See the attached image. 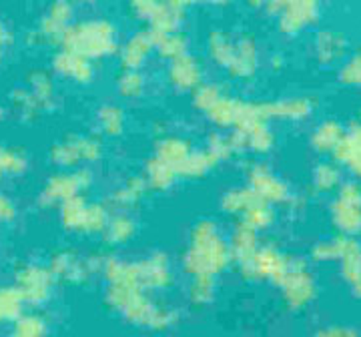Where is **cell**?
<instances>
[{
  "mask_svg": "<svg viewBox=\"0 0 361 337\" xmlns=\"http://www.w3.org/2000/svg\"><path fill=\"white\" fill-rule=\"evenodd\" d=\"M101 273L106 281V303L125 321L155 331H163L177 321V312L141 286L135 261L104 257Z\"/></svg>",
  "mask_w": 361,
  "mask_h": 337,
  "instance_id": "cell-1",
  "label": "cell"
},
{
  "mask_svg": "<svg viewBox=\"0 0 361 337\" xmlns=\"http://www.w3.org/2000/svg\"><path fill=\"white\" fill-rule=\"evenodd\" d=\"M233 265L229 239L213 219H201L189 231L183 253V269L189 279L217 281Z\"/></svg>",
  "mask_w": 361,
  "mask_h": 337,
  "instance_id": "cell-2",
  "label": "cell"
},
{
  "mask_svg": "<svg viewBox=\"0 0 361 337\" xmlns=\"http://www.w3.org/2000/svg\"><path fill=\"white\" fill-rule=\"evenodd\" d=\"M221 209L237 223H243L247 227L255 229L257 233L271 229L277 217L275 207L267 201L259 199L247 185L231 187L221 195Z\"/></svg>",
  "mask_w": 361,
  "mask_h": 337,
  "instance_id": "cell-3",
  "label": "cell"
},
{
  "mask_svg": "<svg viewBox=\"0 0 361 337\" xmlns=\"http://www.w3.org/2000/svg\"><path fill=\"white\" fill-rule=\"evenodd\" d=\"M61 225L66 231L80 235H103L111 219V207L106 203L90 201L85 195H77L59 207Z\"/></svg>",
  "mask_w": 361,
  "mask_h": 337,
  "instance_id": "cell-4",
  "label": "cell"
},
{
  "mask_svg": "<svg viewBox=\"0 0 361 337\" xmlns=\"http://www.w3.org/2000/svg\"><path fill=\"white\" fill-rule=\"evenodd\" d=\"M329 219L339 235L360 237L361 235V183L343 181L336 191L329 205Z\"/></svg>",
  "mask_w": 361,
  "mask_h": 337,
  "instance_id": "cell-5",
  "label": "cell"
},
{
  "mask_svg": "<svg viewBox=\"0 0 361 337\" xmlns=\"http://www.w3.org/2000/svg\"><path fill=\"white\" fill-rule=\"evenodd\" d=\"M92 185V173L87 167L73 168V171H59L49 177L44 183L40 201L44 205H63L65 201L85 195V191Z\"/></svg>",
  "mask_w": 361,
  "mask_h": 337,
  "instance_id": "cell-6",
  "label": "cell"
},
{
  "mask_svg": "<svg viewBox=\"0 0 361 337\" xmlns=\"http://www.w3.org/2000/svg\"><path fill=\"white\" fill-rule=\"evenodd\" d=\"M247 187L257 195L259 199L267 201L269 205H285L291 201V189L281 175H277L267 163L255 161L247 167Z\"/></svg>",
  "mask_w": 361,
  "mask_h": 337,
  "instance_id": "cell-7",
  "label": "cell"
},
{
  "mask_svg": "<svg viewBox=\"0 0 361 337\" xmlns=\"http://www.w3.org/2000/svg\"><path fill=\"white\" fill-rule=\"evenodd\" d=\"M103 157V145L92 137H75L65 143L54 145L51 149V161L61 171L87 167Z\"/></svg>",
  "mask_w": 361,
  "mask_h": 337,
  "instance_id": "cell-8",
  "label": "cell"
},
{
  "mask_svg": "<svg viewBox=\"0 0 361 337\" xmlns=\"http://www.w3.org/2000/svg\"><path fill=\"white\" fill-rule=\"evenodd\" d=\"M279 289H281L285 305L293 312L305 310L317 295V283H315V277L310 271L307 263L295 259L291 263Z\"/></svg>",
  "mask_w": 361,
  "mask_h": 337,
  "instance_id": "cell-9",
  "label": "cell"
},
{
  "mask_svg": "<svg viewBox=\"0 0 361 337\" xmlns=\"http://www.w3.org/2000/svg\"><path fill=\"white\" fill-rule=\"evenodd\" d=\"M291 263H293V259L277 245L261 243L257 255L253 257L243 277L253 279V281H265V283L279 287L287 271H289Z\"/></svg>",
  "mask_w": 361,
  "mask_h": 337,
  "instance_id": "cell-10",
  "label": "cell"
},
{
  "mask_svg": "<svg viewBox=\"0 0 361 337\" xmlns=\"http://www.w3.org/2000/svg\"><path fill=\"white\" fill-rule=\"evenodd\" d=\"M135 265H137L139 281L149 293L167 291L169 287L175 283V271H173L171 259L161 251H155L142 259H137Z\"/></svg>",
  "mask_w": 361,
  "mask_h": 337,
  "instance_id": "cell-11",
  "label": "cell"
},
{
  "mask_svg": "<svg viewBox=\"0 0 361 337\" xmlns=\"http://www.w3.org/2000/svg\"><path fill=\"white\" fill-rule=\"evenodd\" d=\"M259 247H261V241H259L257 231L243 223H235L231 235H229V249H231L233 265H237L241 275L247 273L251 261L257 255Z\"/></svg>",
  "mask_w": 361,
  "mask_h": 337,
  "instance_id": "cell-12",
  "label": "cell"
},
{
  "mask_svg": "<svg viewBox=\"0 0 361 337\" xmlns=\"http://www.w3.org/2000/svg\"><path fill=\"white\" fill-rule=\"evenodd\" d=\"M101 265L103 259H82L78 257L77 253L73 251H63L59 255H54V259L51 263V271L54 277H61V279H68V281H82L87 279L90 273L101 271Z\"/></svg>",
  "mask_w": 361,
  "mask_h": 337,
  "instance_id": "cell-13",
  "label": "cell"
},
{
  "mask_svg": "<svg viewBox=\"0 0 361 337\" xmlns=\"http://www.w3.org/2000/svg\"><path fill=\"white\" fill-rule=\"evenodd\" d=\"M52 279H54V275L51 269L28 265L23 271H18V291H20L23 299L39 303L51 295Z\"/></svg>",
  "mask_w": 361,
  "mask_h": 337,
  "instance_id": "cell-14",
  "label": "cell"
},
{
  "mask_svg": "<svg viewBox=\"0 0 361 337\" xmlns=\"http://www.w3.org/2000/svg\"><path fill=\"white\" fill-rule=\"evenodd\" d=\"M339 271L353 295L361 298V245L355 237H345L339 255Z\"/></svg>",
  "mask_w": 361,
  "mask_h": 337,
  "instance_id": "cell-15",
  "label": "cell"
},
{
  "mask_svg": "<svg viewBox=\"0 0 361 337\" xmlns=\"http://www.w3.org/2000/svg\"><path fill=\"white\" fill-rule=\"evenodd\" d=\"M336 163L341 168H345L349 175L361 183V125L351 133H345L343 141L334 153Z\"/></svg>",
  "mask_w": 361,
  "mask_h": 337,
  "instance_id": "cell-16",
  "label": "cell"
},
{
  "mask_svg": "<svg viewBox=\"0 0 361 337\" xmlns=\"http://www.w3.org/2000/svg\"><path fill=\"white\" fill-rule=\"evenodd\" d=\"M147 193H149V187L142 179V175H135V177L125 179L121 185H116L111 191L109 205L118 209V211H127L130 207H137Z\"/></svg>",
  "mask_w": 361,
  "mask_h": 337,
  "instance_id": "cell-17",
  "label": "cell"
},
{
  "mask_svg": "<svg viewBox=\"0 0 361 337\" xmlns=\"http://www.w3.org/2000/svg\"><path fill=\"white\" fill-rule=\"evenodd\" d=\"M141 175L145 183H147V187H149V191H155V193H165L169 189H173L179 181L177 171L169 167L167 163L159 161L157 157H151L145 163Z\"/></svg>",
  "mask_w": 361,
  "mask_h": 337,
  "instance_id": "cell-18",
  "label": "cell"
},
{
  "mask_svg": "<svg viewBox=\"0 0 361 337\" xmlns=\"http://www.w3.org/2000/svg\"><path fill=\"white\" fill-rule=\"evenodd\" d=\"M135 235H137V221L133 219V215H129L127 211L111 213V219L106 223V229L103 233L104 241L109 245H127Z\"/></svg>",
  "mask_w": 361,
  "mask_h": 337,
  "instance_id": "cell-19",
  "label": "cell"
},
{
  "mask_svg": "<svg viewBox=\"0 0 361 337\" xmlns=\"http://www.w3.org/2000/svg\"><path fill=\"white\" fill-rule=\"evenodd\" d=\"M193 153V147L189 145V141L179 139V137H167L161 139L155 147V155L159 161L167 163L169 167H173L179 175V168L183 167V163L189 159V155Z\"/></svg>",
  "mask_w": 361,
  "mask_h": 337,
  "instance_id": "cell-20",
  "label": "cell"
},
{
  "mask_svg": "<svg viewBox=\"0 0 361 337\" xmlns=\"http://www.w3.org/2000/svg\"><path fill=\"white\" fill-rule=\"evenodd\" d=\"M341 177H343L341 167L336 161H323L319 165H315L313 173H311V187L315 193H336L343 185Z\"/></svg>",
  "mask_w": 361,
  "mask_h": 337,
  "instance_id": "cell-21",
  "label": "cell"
},
{
  "mask_svg": "<svg viewBox=\"0 0 361 337\" xmlns=\"http://www.w3.org/2000/svg\"><path fill=\"white\" fill-rule=\"evenodd\" d=\"M68 42L73 47V51L77 52H97L103 47L109 44V35L106 30L99 25H90L80 28L78 32H73L68 37Z\"/></svg>",
  "mask_w": 361,
  "mask_h": 337,
  "instance_id": "cell-22",
  "label": "cell"
},
{
  "mask_svg": "<svg viewBox=\"0 0 361 337\" xmlns=\"http://www.w3.org/2000/svg\"><path fill=\"white\" fill-rule=\"evenodd\" d=\"M219 165V161L211 155L207 149L203 151H193L189 159L183 163L179 168V179H187V181H197V179H205L207 175L213 168Z\"/></svg>",
  "mask_w": 361,
  "mask_h": 337,
  "instance_id": "cell-23",
  "label": "cell"
},
{
  "mask_svg": "<svg viewBox=\"0 0 361 337\" xmlns=\"http://www.w3.org/2000/svg\"><path fill=\"white\" fill-rule=\"evenodd\" d=\"M343 137H345V133H343V129L337 123H323L311 135V147L317 153H329V155H334L336 149L339 147V143L343 141Z\"/></svg>",
  "mask_w": 361,
  "mask_h": 337,
  "instance_id": "cell-24",
  "label": "cell"
},
{
  "mask_svg": "<svg viewBox=\"0 0 361 337\" xmlns=\"http://www.w3.org/2000/svg\"><path fill=\"white\" fill-rule=\"evenodd\" d=\"M237 135L241 137L245 151L257 153V155L269 153L271 149H273V143H275V137H273V133H271V129L265 123H261L257 127H251V129L243 130V133H237Z\"/></svg>",
  "mask_w": 361,
  "mask_h": 337,
  "instance_id": "cell-25",
  "label": "cell"
},
{
  "mask_svg": "<svg viewBox=\"0 0 361 337\" xmlns=\"http://www.w3.org/2000/svg\"><path fill=\"white\" fill-rule=\"evenodd\" d=\"M343 241H345V235L337 233L331 239H322L317 241L315 245L311 247V259L317 261V263H331V261L339 259L341 255V249H343Z\"/></svg>",
  "mask_w": 361,
  "mask_h": 337,
  "instance_id": "cell-26",
  "label": "cell"
},
{
  "mask_svg": "<svg viewBox=\"0 0 361 337\" xmlns=\"http://www.w3.org/2000/svg\"><path fill=\"white\" fill-rule=\"evenodd\" d=\"M313 14H315V0H293L289 6V13L285 16V25L293 30L310 23Z\"/></svg>",
  "mask_w": 361,
  "mask_h": 337,
  "instance_id": "cell-27",
  "label": "cell"
},
{
  "mask_svg": "<svg viewBox=\"0 0 361 337\" xmlns=\"http://www.w3.org/2000/svg\"><path fill=\"white\" fill-rule=\"evenodd\" d=\"M23 295L18 289H0V324L20 315Z\"/></svg>",
  "mask_w": 361,
  "mask_h": 337,
  "instance_id": "cell-28",
  "label": "cell"
},
{
  "mask_svg": "<svg viewBox=\"0 0 361 337\" xmlns=\"http://www.w3.org/2000/svg\"><path fill=\"white\" fill-rule=\"evenodd\" d=\"M217 281L213 279H189V299L193 305H207L215 298Z\"/></svg>",
  "mask_w": 361,
  "mask_h": 337,
  "instance_id": "cell-29",
  "label": "cell"
},
{
  "mask_svg": "<svg viewBox=\"0 0 361 337\" xmlns=\"http://www.w3.org/2000/svg\"><path fill=\"white\" fill-rule=\"evenodd\" d=\"M0 167L4 171V175L16 177V175L25 173L26 167H28V161H26V157L20 151L0 147Z\"/></svg>",
  "mask_w": 361,
  "mask_h": 337,
  "instance_id": "cell-30",
  "label": "cell"
},
{
  "mask_svg": "<svg viewBox=\"0 0 361 337\" xmlns=\"http://www.w3.org/2000/svg\"><path fill=\"white\" fill-rule=\"evenodd\" d=\"M44 331H47V327H44V321L40 317L25 315V317L16 319V325H14L11 337H42Z\"/></svg>",
  "mask_w": 361,
  "mask_h": 337,
  "instance_id": "cell-31",
  "label": "cell"
},
{
  "mask_svg": "<svg viewBox=\"0 0 361 337\" xmlns=\"http://www.w3.org/2000/svg\"><path fill=\"white\" fill-rule=\"evenodd\" d=\"M101 129L104 135H111V137L118 135L123 130V115L115 109L101 113Z\"/></svg>",
  "mask_w": 361,
  "mask_h": 337,
  "instance_id": "cell-32",
  "label": "cell"
},
{
  "mask_svg": "<svg viewBox=\"0 0 361 337\" xmlns=\"http://www.w3.org/2000/svg\"><path fill=\"white\" fill-rule=\"evenodd\" d=\"M310 113V104L305 101H295V103H283L275 109V115L283 118H303Z\"/></svg>",
  "mask_w": 361,
  "mask_h": 337,
  "instance_id": "cell-33",
  "label": "cell"
},
{
  "mask_svg": "<svg viewBox=\"0 0 361 337\" xmlns=\"http://www.w3.org/2000/svg\"><path fill=\"white\" fill-rule=\"evenodd\" d=\"M59 66H61L65 73H71L73 77H77V78L87 77V66L82 65V61H80L78 56H73V54H68V56H61V59H59Z\"/></svg>",
  "mask_w": 361,
  "mask_h": 337,
  "instance_id": "cell-34",
  "label": "cell"
},
{
  "mask_svg": "<svg viewBox=\"0 0 361 337\" xmlns=\"http://www.w3.org/2000/svg\"><path fill=\"white\" fill-rule=\"evenodd\" d=\"M313 337H360L355 329H351L348 325H327L317 329Z\"/></svg>",
  "mask_w": 361,
  "mask_h": 337,
  "instance_id": "cell-35",
  "label": "cell"
},
{
  "mask_svg": "<svg viewBox=\"0 0 361 337\" xmlns=\"http://www.w3.org/2000/svg\"><path fill=\"white\" fill-rule=\"evenodd\" d=\"M16 203L8 195L0 193V223H13L16 219Z\"/></svg>",
  "mask_w": 361,
  "mask_h": 337,
  "instance_id": "cell-36",
  "label": "cell"
},
{
  "mask_svg": "<svg viewBox=\"0 0 361 337\" xmlns=\"http://www.w3.org/2000/svg\"><path fill=\"white\" fill-rule=\"evenodd\" d=\"M343 78L348 82H361V56H355L343 71Z\"/></svg>",
  "mask_w": 361,
  "mask_h": 337,
  "instance_id": "cell-37",
  "label": "cell"
},
{
  "mask_svg": "<svg viewBox=\"0 0 361 337\" xmlns=\"http://www.w3.org/2000/svg\"><path fill=\"white\" fill-rule=\"evenodd\" d=\"M145 47H147V44H145L142 40H139V42H135V44H133V49H129V54H127L130 63H139V61H141L142 54H145Z\"/></svg>",
  "mask_w": 361,
  "mask_h": 337,
  "instance_id": "cell-38",
  "label": "cell"
},
{
  "mask_svg": "<svg viewBox=\"0 0 361 337\" xmlns=\"http://www.w3.org/2000/svg\"><path fill=\"white\" fill-rule=\"evenodd\" d=\"M177 78H179V80H193L195 68L191 65H180L179 68H177Z\"/></svg>",
  "mask_w": 361,
  "mask_h": 337,
  "instance_id": "cell-39",
  "label": "cell"
},
{
  "mask_svg": "<svg viewBox=\"0 0 361 337\" xmlns=\"http://www.w3.org/2000/svg\"><path fill=\"white\" fill-rule=\"evenodd\" d=\"M4 179V171H2V167H0V181Z\"/></svg>",
  "mask_w": 361,
  "mask_h": 337,
  "instance_id": "cell-40",
  "label": "cell"
}]
</instances>
